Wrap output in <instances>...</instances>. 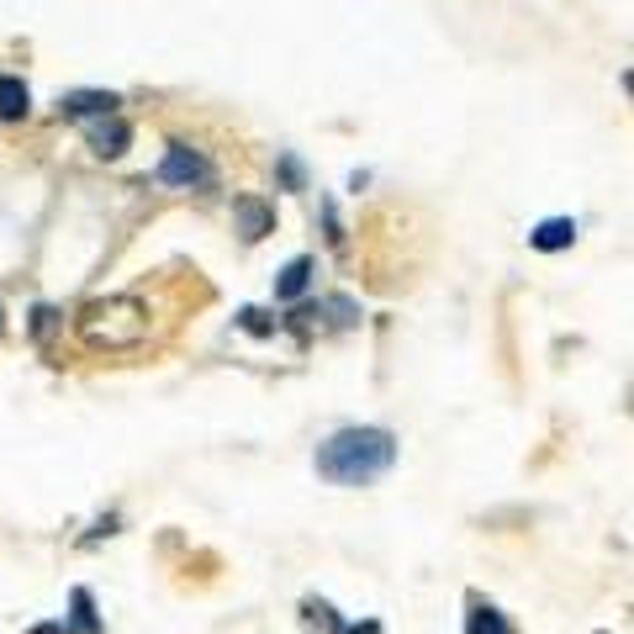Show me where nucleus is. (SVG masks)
<instances>
[{"mask_svg":"<svg viewBox=\"0 0 634 634\" xmlns=\"http://www.w3.org/2000/svg\"><path fill=\"white\" fill-rule=\"evenodd\" d=\"M396 466L392 429H339L317 444V476L333 486H370Z\"/></svg>","mask_w":634,"mask_h":634,"instance_id":"obj_1","label":"nucleus"},{"mask_svg":"<svg viewBox=\"0 0 634 634\" xmlns=\"http://www.w3.org/2000/svg\"><path fill=\"white\" fill-rule=\"evenodd\" d=\"M75 333L96 355H127L149 339V307L138 296H101V302L79 307Z\"/></svg>","mask_w":634,"mask_h":634,"instance_id":"obj_2","label":"nucleus"},{"mask_svg":"<svg viewBox=\"0 0 634 634\" xmlns=\"http://www.w3.org/2000/svg\"><path fill=\"white\" fill-rule=\"evenodd\" d=\"M217 180V169L196 154V149H186V143H169L164 149V164H158V186H212Z\"/></svg>","mask_w":634,"mask_h":634,"instance_id":"obj_3","label":"nucleus"},{"mask_svg":"<svg viewBox=\"0 0 634 634\" xmlns=\"http://www.w3.org/2000/svg\"><path fill=\"white\" fill-rule=\"evenodd\" d=\"M122 96H112V90H69V96H59V117L64 122H101V117H117Z\"/></svg>","mask_w":634,"mask_h":634,"instance_id":"obj_4","label":"nucleus"},{"mask_svg":"<svg viewBox=\"0 0 634 634\" xmlns=\"http://www.w3.org/2000/svg\"><path fill=\"white\" fill-rule=\"evenodd\" d=\"M233 223H238V233H243V243H259L265 233H276V206L259 196H238Z\"/></svg>","mask_w":634,"mask_h":634,"instance_id":"obj_5","label":"nucleus"},{"mask_svg":"<svg viewBox=\"0 0 634 634\" xmlns=\"http://www.w3.org/2000/svg\"><path fill=\"white\" fill-rule=\"evenodd\" d=\"M85 138H90V149H96L101 158H117L122 149L132 143V127H127L122 117H101V122H90V127H85Z\"/></svg>","mask_w":634,"mask_h":634,"instance_id":"obj_6","label":"nucleus"},{"mask_svg":"<svg viewBox=\"0 0 634 634\" xmlns=\"http://www.w3.org/2000/svg\"><path fill=\"white\" fill-rule=\"evenodd\" d=\"M529 243H534V249H545V254L571 249V243H576V223H571V217H545V223L529 233Z\"/></svg>","mask_w":634,"mask_h":634,"instance_id":"obj_7","label":"nucleus"},{"mask_svg":"<svg viewBox=\"0 0 634 634\" xmlns=\"http://www.w3.org/2000/svg\"><path fill=\"white\" fill-rule=\"evenodd\" d=\"M307 286H313V259H307V254H296V259H291V265L280 270L276 296H280V302H296V296H302Z\"/></svg>","mask_w":634,"mask_h":634,"instance_id":"obj_8","label":"nucleus"},{"mask_svg":"<svg viewBox=\"0 0 634 634\" xmlns=\"http://www.w3.org/2000/svg\"><path fill=\"white\" fill-rule=\"evenodd\" d=\"M27 106H33V96H27V85L16 75H0V122H16L27 117Z\"/></svg>","mask_w":634,"mask_h":634,"instance_id":"obj_9","label":"nucleus"},{"mask_svg":"<svg viewBox=\"0 0 634 634\" xmlns=\"http://www.w3.org/2000/svg\"><path fill=\"white\" fill-rule=\"evenodd\" d=\"M466 634H518L492 603H476L471 613H466Z\"/></svg>","mask_w":634,"mask_h":634,"instance_id":"obj_10","label":"nucleus"},{"mask_svg":"<svg viewBox=\"0 0 634 634\" xmlns=\"http://www.w3.org/2000/svg\"><path fill=\"white\" fill-rule=\"evenodd\" d=\"M69 603H75V624L64 634H101V619H96V603H90V593L85 587H75L69 593Z\"/></svg>","mask_w":634,"mask_h":634,"instance_id":"obj_11","label":"nucleus"},{"mask_svg":"<svg viewBox=\"0 0 634 634\" xmlns=\"http://www.w3.org/2000/svg\"><path fill=\"white\" fill-rule=\"evenodd\" d=\"M302 624H307V630H317V634H344V624L333 619V608H328V603H317V597H307V603H302Z\"/></svg>","mask_w":634,"mask_h":634,"instance_id":"obj_12","label":"nucleus"},{"mask_svg":"<svg viewBox=\"0 0 634 634\" xmlns=\"http://www.w3.org/2000/svg\"><path fill=\"white\" fill-rule=\"evenodd\" d=\"M280 175H286V186H302V164L296 158H280Z\"/></svg>","mask_w":634,"mask_h":634,"instance_id":"obj_13","label":"nucleus"},{"mask_svg":"<svg viewBox=\"0 0 634 634\" xmlns=\"http://www.w3.org/2000/svg\"><path fill=\"white\" fill-rule=\"evenodd\" d=\"M344 634H381V624H359V630H344Z\"/></svg>","mask_w":634,"mask_h":634,"instance_id":"obj_14","label":"nucleus"},{"mask_svg":"<svg viewBox=\"0 0 634 634\" xmlns=\"http://www.w3.org/2000/svg\"><path fill=\"white\" fill-rule=\"evenodd\" d=\"M33 634H64V624H42V630H33Z\"/></svg>","mask_w":634,"mask_h":634,"instance_id":"obj_15","label":"nucleus"},{"mask_svg":"<svg viewBox=\"0 0 634 634\" xmlns=\"http://www.w3.org/2000/svg\"><path fill=\"white\" fill-rule=\"evenodd\" d=\"M624 90H630V96H634V69H630V75H624Z\"/></svg>","mask_w":634,"mask_h":634,"instance_id":"obj_16","label":"nucleus"},{"mask_svg":"<svg viewBox=\"0 0 634 634\" xmlns=\"http://www.w3.org/2000/svg\"><path fill=\"white\" fill-rule=\"evenodd\" d=\"M0 328H5V313H0Z\"/></svg>","mask_w":634,"mask_h":634,"instance_id":"obj_17","label":"nucleus"},{"mask_svg":"<svg viewBox=\"0 0 634 634\" xmlns=\"http://www.w3.org/2000/svg\"><path fill=\"white\" fill-rule=\"evenodd\" d=\"M630 396H634V392H630Z\"/></svg>","mask_w":634,"mask_h":634,"instance_id":"obj_18","label":"nucleus"}]
</instances>
